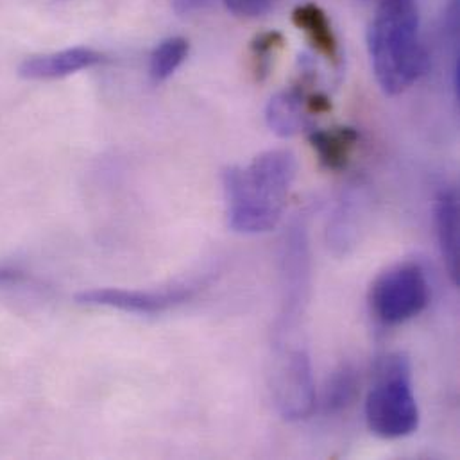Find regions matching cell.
<instances>
[{
	"instance_id": "obj_1",
	"label": "cell",
	"mask_w": 460,
	"mask_h": 460,
	"mask_svg": "<svg viewBox=\"0 0 460 460\" xmlns=\"http://www.w3.org/2000/svg\"><path fill=\"white\" fill-rule=\"evenodd\" d=\"M296 171V156L287 149L265 151L247 165L228 167L223 187L231 230L242 234L274 230L283 216Z\"/></svg>"
},
{
	"instance_id": "obj_2",
	"label": "cell",
	"mask_w": 460,
	"mask_h": 460,
	"mask_svg": "<svg viewBox=\"0 0 460 460\" xmlns=\"http://www.w3.org/2000/svg\"><path fill=\"white\" fill-rule=\"evenodd\" d=\"M375 77L384 93L409 90L427 70L421 18L416 0H380L367 31Z\"/></svg>"
},
{
	"instance_id": "obj_3",
	"label": "cell",
	"mask_w": 460,
	"mask_h": 460,
	"mask_svg": "<svg viewBox=\"0 0 460 460\" xmlns=\"http://www.w3.org/2000/svg\"><path fill=\"white\" fill-rule=\"evenodd\" d=\"M367 429L382 439H402L420 427V405L412 389L411 360L402 353L382 358L366 398Z\"/></svg>"
},
{
	"instance_id": "obj_4",
	"label": "cell",
	"mask_w": 460,
	"mask_h": 460,
	"mask_svg": "<svg viewBox=\"0 0 460 460\" xmlns=\"http://www.w3.org/2000/svg\"><path fill=\"white\" fill-rule=\"evenodd\" d=\"M430 303V285L416 263H400L384 270L369 288V308L385 326L418 317Z\"/></svg>"
},
{
	"instance_id": "obj_5",
	"label": "cell",
	"mask_w": 460,
	"mask_h": 460,
	"mask_svg": "<svg viewBox=\"0 0 460 460\" xmlns=\"http://www.w3.org/2000/svg\"><path fill=\"white\" fill-rule=\"evenodd\" d=\"M276 357L270 373V389L276 411L287 421H299L315 411L317 393L312 362L303 348L276 342Z\"/></svg>"
},
{
	"instance_id": "obj_6",
	"label": "cell",
	"mask_w": 460,
	"mask_h": 460,
	"mask_svg": "<svg viewBox=\"0 0 460 460\" xmlns=\"http://www.w3.org/2000/svg\"><path fill=\"white\" fill-rule=\"evenodd\" d=\"M196 287L176 285L162 290H124V288H93L75 294L79 305L108 306L129 314H162L194 297Z\"/></svg>"
},
{
	"instance_id": "obj_7",
	"label": "cell",
	"mask_w": 460,
	"mask_h": 460,
	"mask_svg": "<svg viewBox=\"0 0 460 460\" xmlns=\"http://www.w3.org/2000/svg\"><path fill=\"white\" fill-rule=\"evenodd\" d=\"M310 70L303 68V74L288 90H281L276 95L270 97V101L265 106V122L272 133L278 137L288 138L299 133L306 120V110H305V95L306 88L312 83Z\"/></svg>"
},
{
	"instance_id": "obj_8",
	"label": "cell",
	"mask_w": 460,
	"mask_h": 460,
	"mask_svg": "<svg viewBox=\"0 0 460 460\" xmlns=\"http://www.w3.org/2000/svg\"><path fill=\"white\" fill-rule=\"evenodd\" d=\"M102 59L104 56L93 49L74 47L52 54L31 56L20 63L18 74L25 79H58L92 68Z\"/></svg>"
},
{
	"instance_id": "obj_9",
	"label": "cell",
	"mask_w": 460,
	"mask_h": 460,
	"mask_svg": "<svg viewBox=\"0 0 460 460\" xmlns=\"http://www.w3.org/2000/svg\"><path fill=\"white\" fill-rule=\"evenodd\" d=\"M436 233L439 251L448 274L456 285H460V217L459 198L456 190H443L434 207Z\"/></svg>"
},
{
	"instance_id": "obj_10",
	"label": "cell",
	"mask_w": 460,
	"mask_h": 460,
	"mask_svg": "<svg viewBox=\"0 0 460 460\" xmlns=\"http://www.w3.org/2000/svg\"><path fill=\"white\" fill-rule=\"evenodd\" d=\"M358 131L349 126H335L310 135V146L321 165L332 172L344 171L358 146Z\"/></svg>"
},
{
	"instance_id": "obj_11",
	"label": "cell",
	"mask_w": 460,
	"mask_h": 460,
	"mask_svg": "<svg viewBox=\"0 0 460 460\" xmlns=\"http://www.w3.org/2000/svg\"><path fill=\"white\" fill-rule=\"evenodd\" d=\"M292 22L323 58L333 63L339 59V41L324 9L314 2L299 4L292 11Z\"/></svg>"
},
{
	"instance_id": "obj_12",
	"label": "cell",
	"mask_w": 460,
	"mask_h": 460,
	"mask_svg": "<svg viewBox=\"0 0 460 460\" xmlns=\"http://www.w3.org/2000/svg\"><path fill=\"white\" fill-rule=\"evenodd\" d=\"M358 394V376L349 364H342L328 378L323 393V411L326 414H339L346 411Z\"/></svg>"
},
{
	"instance_id": "obj_13",
	"label": "cell",
	"mask_w": 460,
	"mask_h": 460,
	"mask_svg": "<svg viewBox=\"0 0 460 460\" xmlns=\"http://www.w3.org/2000/svg\"><path fill=\"white\" fill-rule=\"evenodd\" d=\"M190 50L189 40L181 36H172L164 40L151 54L149 59V75L153 83L167 81L187 59Z\"/></svg>"
},
{
	"instance_id": "obj_14",
	"label": "cell",
	"mask_w": 460,
	"mask_h": 460,
	"mask_svg": "<svg viewBox=\"0 0 460 460\" xmlns=\"http://www.w3.org/2000/svg\"><path fill=\"white\" fill-rule=\"evenodd\" d=\"M285 38L278 31H263L254 36L251 41V65L252 74L258 81L265 79V75L270 70V61L276 56V52L283 47Z\"/></svg>"
},
{
	"instance_id": "obj_15",
	"label": "cell",
	"mask_w": 460,
	"mask_h": 460,
	"mask_svg": "<svg viewBox=\"0 0 460 460\" xmlns=\"http://www.w3.org/2000/svg\"><path fill=\"white\" fill-rule=\"evenodd\" d=\"M233 14L242 18L263 16L274 4V0H223Z\"/></svg>"
},
{
	"instance_id": "obj_16",
	"label": "cell",
	"mask_w": 460,
	"mask_h": 460,
	"mask_svg": "<svg viewBox=\"0 0 460 460\" xmlns=\"http://www.w3.org/2000/svg\"><path fill=\"white\" fill-rule=\"evenodd\" d=\"M305 110L308 115H324L332 111V101L328 95L321 92H306L305 95Z\"/></svg>"
},
{
	"instance_id": "obj_17",
	"label": "cell",
	"mask_w": 460,
	"mask_h": 460,
	"mask_svg": "<svg viewBox=\"0 0 460 460\" xmlns=\"http://www.w3.org/2000/svg\"><path fill=\"white\" fill-rule=\"evenodd\" d=\"M212 4V0H171L172 9L178 14H192L207 9Z\"/></svg>"
},
{
	"instance_id": "obj_18",
	"label": "cell",
	"mask_w": 460,
	"mask_h": 460,
	"mask_svg": "<svg viewBox=\"0 0 460 460\" xmlns=\"http://www.w3.org/2000/svg\"><path fill=\"white\" fill-rule=\"evenodd\" d=\"M25 279V274L11 269V267H4L0 265V285H11V283H20Z\"/></svg>"
}]
</instances>
